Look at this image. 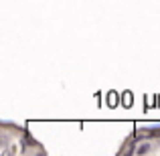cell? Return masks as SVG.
<instances>
[{
	"label": "cell",
	"instance_id": "2",
	"mask_svg": "<svg viewBox=\"0 0 160 156\" xmlns=\"http://www.w3.org/2000/svg\"><path fill=\"white\" fill-rule=\"evenodd\" d=\"M118 156H160V124L134 128L122 142Z\"/></svg>",
	"mask_w": 160,
	"mask_h": 156
},
{
	"label": "cell",
	"instance_id": "1",
	"mask_svg": "<svg viewBox=\"0 0 160 156\" xmlns=\"http://www.w3.org/2000/svg\"><path fill=\"white\" fill-rule=\"evenodd\" d=\"M0 156H45L47 150L31 134L27 126L14 122H0Z\"/></svg>",
	"mask_w": 160,
	"mask_h": 156
}]
</instances>
